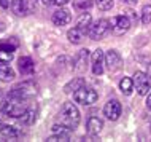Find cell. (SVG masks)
Segmentation results:
<instances>
[{"label": "cell", "instance_id": "3", "mask_svg": "<svg viewBox=\"0 0 151 142\" xmlns=\"http://www.w3.org/2000/svg\"><path fill=\"white\" fill-rule=\"evenodd\" d=\"M97 99H99L97 91L89 86H81L80 90L73 93V101L81 105H92L94 102H97Z\"/></svg>", "mask_w": 151, "mask_h": 142}, {"label": "cell", "instance_id": "10", "mask_svg": "<svg viewBox=\"0 0 151 142\" xmlns=\"http://www.w3.org/2000/svg\"><path fill=\"white\" fill-rule=\"evenodd\" d=\"M105 66L110 72H116L119 70L122 66V61H121V54L116 50H108L105 53Z\"/></svg>", "mask_w": 151, "mask_h": 142}, {"label": "cell", "instance_id": "15", "mask_svg": "<svg viewBox=\"0 0 151 142\" xmlns=\"http://www.w3.org/2000/svg\"><path fill=\"white\" fill-rule=\"evenodd\" d=\"M91 26H92V16H91V13H83L78 18V21H76V27H78L81 32H84V34H89Z\"/></svg>", "mask_w": 151, "mask_h": 142}, {"label": "cell", "instance_id": "29", "mask_svg": "<svg viewBox=\"0 0 151 142\" xmlns=\"http://www.w3.org/2000/svg\"><path fill=\"white\" fill-rule=\"evenodd\" d=\"M52 133H70L72 129L68 128V126H65V125H62V123H56V125H52Z\"/></svg>", "mask_w": 151, "mask_h": 142}, {"label": "cell", "instance_id": "31", "mask_svg": "<svg viewBox=\"0 0 151 142\" xmlns=\"http://www.w3.org/2000/svg\"><path fill=\"white\" fill-rule=\"evenodd\" d=\"M11 3H10V0H0V8H8Z\"/></svg>", "mask_w": 151, "mask_h": 142}, {"label": "cell", "instance_id": "34", "mask_svg": "<svg viewBox=\"0 0 151 142\" xmlns=\"http://www.w3.org/2000/svg\"><path fill=\"white\" fill-rule=\"evenodd\" d=\"M42 2L45 3V5H54L56 0H42Z\"/></svg>", "mask_w": 151, "mask_h": 142}, {"label": "cell", "instance_id": "17", "mask_svg": "<svg viewBox=\"0 0 151 142\" xmlns=\"http://www.w3.org/2000/svg\"><path fill=\"white\" fill-rule=\"evenodd\" d=\"M35 120H37V110H34V109H30V107L22 113V117H19V123L24 125V126H30V125H34Z\"/></svg>", "mask_w": 151, "mask_h": 142}, {"label": "cell", "instance_id": "28", "mask_svg": "<svg viewBox=\"0 0 151 142\" xmlns=\"http://www.w3.org/2000/svg\"><path fill=\"white\" fill-rule=\"evenodd\" d=\"M11 59H13V53L0 50V64H8Z\"/></svg>", "mask_w": 151, "mask_h": 142}, {"label": "cell", "instance_id": "19", "mask_svg": "<svg viewBox=\"0 0 151 142\" xmlns=\"http://www.w3.org/2000/svg\"><path fill=\"white\" fill-rule=\"evenodd\" d=\"M0 134L3 137H6V139H16V137H19V131H18V128L11 126V125L0 123Z\"/></svg>", "mask_w": 151, "mask_h": 142}, {"label": "cell", "instance_id": "4", "mask_svg": "<svg viewBox=\"0 0 151 142\" xmlns=\"http://www.w3.org/2000/svg\"><path fill=\"white\" fill-rule=\"evenodd\" d=\"M130 26H132V22H130V19L126 14L113 16L111 21H110V30H111L113 35H116V37L124 35L126 32L130 29Z\"/></svg>", "mask_w": 151, "mask_h": 142}, {"label": "cell", "instance_id": "35", "mask_svg": "<svg viewBox=\"0 0 151 142\" xmlns=\"http://www.w3.org/2000/svg\"><path fill=\"white\" fill-rule=\"evenodd\" d=\"M3 30H5V26H3L2 22H0V32H3Z\"/></svg>", "mask_w": 151, "mask_h": 142}, {"label": "cell", "instance_id": "12", "mask_svg": "<svg viewBox=\"0 0 151 142\" xmlns=\"http://www.w3.org/2000/svg\"><path fill=\"white\" fill-rule=\"evenodd\" d=\"M52 24L54 26H65V24H68L72 21V14L68 10H65V8H60V10L54 11L52 13Z\"/></svg>", "mask_w": 151, "mask_h": 142}, {"label": "cell", "instance_id": "20", "mask_svg": "<svg viewBox=\"0 0 151 142\" xmlns=\"http://www.w3.org/2000/svg\"><path fill=\"white\" fill-rule=\"evenodd\" d=\"M14 70L8 64H0V80L2 82H11V80H14Z\"/></svg>", "mask_w": 151, "mask_h": 142}, {"label": "cell", "instance_id": "5", "mask_svg": "<svg viewBox=\"0 0 151 142\" xmlns=\"http://www.w3.org/2000/svg\"><path fill=\"white\" fill-rule=\"evenodd\" d=\"M24 102H26V101L10 99V101H6V102L2 105V112L5 113L6 117H11V118H19V117H22V113L29 109Z\"/></svg>", "mask_w": 151, "mask_h": 142}, {"label": "cell", "instance_id": "14", "mask_svg": "<svg viewBox=\"0 0 151 142\" xmlns=\"http://www.w3.org/2000/svg\"><path fill=\"white\" fill-rule=\"evenodd\" d=\"M104 128V120L99 118V117H91L86 123V129L89 134H99Z\"/></svg>", "mask_w": 151, "mask_h": 142}, {"label": "cell", "instance_id": "23", "mask_svg": "<svg viewBox=\"0 0 151 142\" xmlns=\"http://www.w3.org/2000/svg\"><path fill=\"white\" fill-rule=\"evenodd\" d=\"M92 5H94L92 0H73V7H75L76 10H80V11H86Z\"/></svg>", "mask_w": 151, "mask_h": 142}, {"label": "cell", "instance_id": "2", "mask_svg": "<svg viewBox=\"0 0 151 142\" xmlns=\"http://www.w3.org/2000/svg\"><path fill=\"white\" fill-rule=\"evenodd\" d=\"M37 94V85L32 82H22L8 93V97L14 101H27Z\"/></svg>", "mask_w": 151, "mask_h": 142}, {"label": "cell", "instance_id": "13", "mask_svg": "<svg viewBox=\"0 0 151 142\" xmlns=\"http://www.w3.org/2000/svg\"><path fill=\"white\" fill-rule=\"evenodd\" d=\"M18 67H19V72H21L22 75H32L34 70H35V64H34V61H32L29 56H22V58H19Z\"/></svg>", "mask_w": 151, "mask_h": 142}, {"label": "cell", "instance_id": "6", "mask_svg": "<svg viewBox=\"0 0 151 142\" xmlns=\"http://www.w3.org/2000/svg\"><path fill=\"white\" fill-rule=\"evenodd\" d=\"M134 88L140 96H146L151 90V77L145 72H135L134 74Z\"/></svg>", "mask_w": 151, "mask_h": 142}, {"label": "cell", "instance_id": "30", "mask_svg": "<svg viewBox=\"0 0 151 142\" xmlns=\"http://www.w3.org/2000/svg\"><path fill=\"white\" fill-rule=\"evenodd\" d=\"M68 2H70V0H56L54 5H58V7H65Z\"/></svg>", "mask_w": 151, "mask_h": 142}, {"label": "cell", "instance_id": "26", "mask_svg": "<svg viewBox=\"0 0 151 142\" xmlns=\"http://www.w3.org/2000/svg\"><path fill=\"white\" fill-rule=\"evenodd\" d=\"M70 139V136H68V133H54L52 136L48 137V141L50 142H56V141H62V142H67Z\"/></svg>", "mask_w": 151, "mask_h": 142}, {"label": "cell", "instance_id": "9", "mask_svg": "<svg viewBox=\"0 0 151 142\" xmlns=\"http://www.w3.org/2000/svg\"><path fill=\"white\" fill-rule=\"evenodd\" d=\"M121 110H122V107H121L119 101L118 99H110L108 102L105 104V107H104V115L107 117L108 120L116 121L121 117Z\"/></svg>", "mask_w": 151, "mask_h": 142}, {"label": "cell", "instance_id": "8", "mask_svg": "<svg viewBox=\"0 0 151 142\" xmlns=\"http://www.w3.org/2000/svg\"><path fill=\"white\" fill-rule=\"evenodd\" d=\"M104 67H105V54L100 48H97L91 56V69L94 75H102L104 74Z\"/></svg>", "mask_w": 151, "mask_h": 142}, {"label": "cell", "instance_id": "1", "mask_svg": "<svg viewBox=\"0 0 151 142\" xmlns=\"http://www.w3.org/2000/svg\"><path fill=\"white\" fill-rule=\"evenodd\" d=\"M59 121L65 126H68L72 131H75L80 125V120H81V115H80V110L73 102H65L60 109L59 115H58Z\"/></svg>", "mask_w": 151, "mask_h": 142}, {"label": "cell", "instance_id": "27", "mask_svg": "<svg viewBox=\"0 0 151 142\" xmlns=\"http://www.w3.org/2000/svg\"><path fill=\"white\" fill-rule=\"evenodd\" d=\"M16 46H18V40L13 43H10V42H2L0 43V50H3V51H10V53H13L16 50Z\"/></svg>", "mask_w": 151, "mask_h": 142}, {"label": "cell", "instance_id": "11", "mask_svg": "<svg viewBox=\"0 0 151 142\" xmlns=\"http://www.w3.org/2000/svg\"><path fill=\"white\" fill-rule=\"evenodd\" d=\"M88 59H89V50H80L78 53L75 54V59H73V69L76 72H84L86 70V66H88Z\"/></svg>", "mask_w": 151, "mask_h": 142}, {"label": "cell", "instance_id": "25", "mask_svg": "<svg viewBox=\"0 0 151 142\" xmlns=\"http://www.w3.org/2000/svg\"><path fill=\"white\" fill-rule=\"evenodd\" d=\"M142 22L143 24L151 22V5H145L142 8Z\"/></svg>", "mask_w": 151, "mask_h": 142}, {"label": "cell", "instance_id": "7", "mask_svg": "<svg viewBox=\"0 0 151 142\" xmlns=\"http://www.w3.org/2000/svg\"><path fill=\"white\" fill-rule=\"evenodd\" d=\"M108 30H110V21L105 18H102L91 26V29H89V37L92 40H102L108 34Z\"/></svg>", "mask_w": 151, "mask_h": 142}, {"label": "cell", "instance_id": "32", "mask_svg": "<svg viewBox=\"0 0 151 142\" xmlns=\"http://www.w3.org/2000/svg\"><path fill=\"white\" fill-rule=\"evenodd\" d=\"M122 3H126V5H135L138 0H121Z\"/></svg>", "mask_w": 151, "mask_h": 142}, {"label": "cell", "instance_id": "16", "mask_svg": "<svg viewBox=\"0 0 151 142\" xmlns=\"http://www.w3.org/2000/svg\"><path fill=\"white\" fill-rule=\"evenodd\" d=\"M11 11L16 16H26L29 8H27V2L26 0H11Z\"/></svg>", "mask_w": 151, "mask_h": 142}, {"label": "cell", "instance_id": "22", "mask_svg": "<svg viewBox=\"0 0 151 142\" xmlns=\"http://www.w3.org/2000/svg\"><path fill=\"white\" fill-rule=\"evenodd\" d=\"M84 35H86V34H84V32H81V30H80L76 26L73 27V29H70V30L67 32V37H68V40H70L72 43H75V45H78V43L83 42Z\"/></svg>", "mask_w": 151, "mask_h": 142}, {"label": "cell", "instance_id": "18", "mask_svg": "<svg viewBox=\"0 0 151 142\" xmlns=\"http://www.w3.org/2000/svg\"><path fill=\"white\" fill-rule=\"evenodd\" d=\"M84 85H86V82H84L83 77H75V78L70 80V82L64 86V91L65 93H75L76 90H80L81 86H84Z\"/></svg>", "mask_w": 151, "mask_h": 142}, {"label": "cell", "instance_id": "33", "mask_svg": "<svg viewBox=\"0 0 151 142\" xmlns=\"http://www.w3.org/2000/svg\"><path fill=\"white\" fill-rule=\"evenodd\" d=\"M146 107L151 110V93H148V97H146Z\"/></svg>", "mask_w": 151, "mask_h": 142}, {"label": "cell", "instance_id": "24", "mask_svg": "<svg viewBox=\"0 0 151 142\" xmlns=\"http://www.w3.org/2000/svg\"><path fill=\"white\" fill-rule=\"evenodd\" d=\"M113 3H115V0H96V5L99 10L102 11H107V10H111Z\"/></svg>", "mask_w": 151, "mask_h": 142}, {"label": "cell", "instance_id": "21", "mask_svg": "<svg viewBox=\"0 0 151 142\" xmlns=\"http://www.w3.org/2000/svg\"><path fill=\"white\" fill-rule=\"evenodd\" d=\"M119 90H121V93H122L124 96H130V94H132V91L135 90V88H134V80L129 78V77L121 78V82H119Z\"/></svg>", "mask_w": 151, "mask_h": 142}]
</instances>
